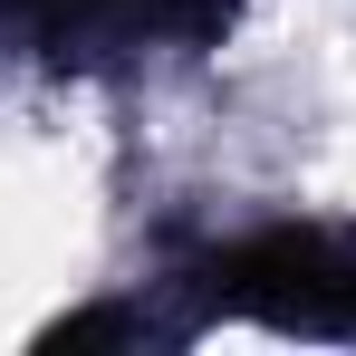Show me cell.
I'll return each mask as SVG.
<instances>
[{"instance_id":"obj_1","label":"cell","mask_w":356,"mask_h":356,"mask_svg":"<svg viewBox=\"0 0 356 356\" xmlns=\"http://www.w3.org/2000/svg\"><path fill=\"white\" fill-rule=\"evenodd\" d=\"M202 289L241 308V318H270V327H318V337H356V250L327 232H260L222 250L202 270Z\"/></svg>"},{"instance_id":"obj_2","label":"cell","mask_w":356,"mask_h":356,"mask_svg":"<svg viewBox=\"0 0 356 356\" xmlns=\"http://www.w3.org/2000/svg\"><path fill=\"white\" fill-rule=\"evenodd\" d=\"M232 0H0V19H19L49 49L87 39H212Z\"/></svg>"},{"instance_id":"obj_3","label":"cell","mask_w":356,"mask_h":356,"mask_svg":"<svg viewBox=\"0 0 356 356\" xmlns=\"http://www.w3.org/2000/svg\"><path fill=\"white\" fill-rule=\"evenodd\" d=\"M106 337H135V318L87 308V318H58V327H49V347H106Z\"/></svg>"}]
</instances>
